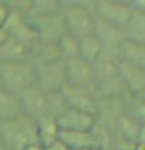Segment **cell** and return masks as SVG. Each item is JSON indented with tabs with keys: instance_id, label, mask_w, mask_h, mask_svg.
<instances>
[{
	"instance_id": "cell-1",
	"label": "cell",
	"mask_w": 145,
	"mask_h": 150,
	"mask_svg": "<svg viewBox=\"0 0 145 150\" xmlns=\"http://www.w3.org/2000/svg\"><path fill=\"white\" fill-rule=\"evenodd\" d=\"M36 142V121L24 114L17 119L0 122V145L7 150H24V147Z\"/></svg>"
},
{
	"instance_id": "cell-2",
	"label": "cell",
	"mask_w": 145,
	"mask_h": 150,
	"mask_svg": "<svg viewBox=\"0 0 145 150\" xmlns=\"http://www.w3.org/2000/svg\"><path fill=\"white\" fill-rule=\"evenodd\" d=\"M0 85L7 91L16 95L36 85L35 64L31 60H16V62H0Z\"/></svg>"
},
{
	"instance_id": "cell-3",
	"label": "cell",
	"mask_w": 145,
	"mask_h": 150,
	"mask_svg": "<svg viewBox=\"0 0 145 150\" xmlns=\"http://www.w3.org/2000/svg\"><path fill=\"white\" fill-rule=\"evenodd\" d=\"M62 21L66 26V33H69L74 38H83L87 35H92L95 30L97 17L90 7L83 5H66L60 9Z\"/></svg>"
},
{
	"instance_id": "cell-4",
	"label": "cell",
	"mask_w": 145,
	"mask_h": 150,
	"mask_svg": "<svg viewBox=\"0 0 145 150\" xmlns=\"http://www.w3.org/2000/svg\"><path fill=\"white\" fill-rule=\"evenodd\" d=\"M64 67H66V78L68 85L85 88V90L95 93L97 86V76H95V67L92 62L81 59L80 55L64 59ZM97 97V95H95Z\"/></svg>"
},
{
	"instance_id": "cell-5",
	"label": "cell",
	"mask_w": 145,
	"mask_h": 150,
	"mask_svg": "<svg viewBox=\"0 0 145 150\" xmlns=\"http://www.w3.org/2000/svg\"><path fill=\"white\" fill-rule=\"evenodd\" d=\"M48 97H50L48 91L42 90L38 85H33V86H29L28 90L19 93L23 114L33 121H40L43 117H52L50 116Z\"/></svg>"
},
{
	"instance_id": "cell-6",
	"label": "cell",
	"mask_w": 145,
	"mask_h": 150,
	"mask_svg": "<svg viewBox=\"0 0 145 150\" xmlns=\"http://www.w3.org/2000/svg\"><path fill=\"white\" fill-rule=\"evenodd\" d=\"M29 21H31L33 30L36 33V38L42 40V42H54V43H57L60 40V36L66 35V26H64L60 11L59 12H50V14L29 16Z\"/></svg>"
},
{
	"instance_id": "cell-7",
	"label": "cell",
	"mask_w": 145,
	"mask_h": 150,
	"mask_svg": "<svg viewBox=\"0 0 145 150\" xmlns=\"http://www.w3.org/2000/svg\"><path fill=\"white\" fill-rule=\"evenodd\" d=\"M36 73V85L45 91H60L68 85L64 59L50 64H38L35 66Z\"/></svg>"
},
{
	"instance_id": "cell-8",
	"label": "cell",
	"mask_w": 145,
	"mask_h": 150,
	"mask_svg": "<svg viewBox=\"0 0 145 150\" xmlns=\"http://www.w3.org/2000/svg\"><path fill=\"white\" fill-rule=\"evenodd\" d=\"M2 28L7 33V36L19 40L26 47H31L38 40L36 33L33 30V24L29 21V16L24 14V12H19V11H14V9H11V12H9Z\"/></svg>"
},
{
	"instance_id": "cell-9",
	"label": "cell",
	"mask_w": 145,
	"mask_h": 150,
	"mask_svg": "<svg viewBox=\"0 0 145 150\" xmlns=\"http://www.w3.org/2000/svg\"><path fill=\"white\" fill-rule=\"evenodd\" d=\"M92 11L99 21L111 23V24H116L121 28L124 26L126 19L131 14V9L128 4H121V2H114V0H95Z\"/></svg>"
},
{
	"instance_id": "cell-10",
	"label": "cell",
	"mask_w": 145,
	"mask_h": 150,
	"mask_svg": "<svg viewBox=\"0 0 145 150\" xmlns=\"http://www.w3.org/2000/svg\"><path fill=\"white\" fill-rule=\"evenodd\" d=\"M60 95L64 98L66 105L69 109H76V110H83L88 114H97V97L95 93L85 90V88H78V86H72V85H66Z\"/></svg>"
},
{
	"instance_id": "cell-11",
	"label": "cell",
	"mask_w": 145,
	"mask_h": 150,
	"mask_svg": "<svg viewBox=\"0 0 145 150\" xmlns=\"http://www.w3.org/2000/svg\"><path fill=\"white\" fill-rule=\"evenodd\" d=\"M117 76L126 90V95L145 97V67L119 62L117 64Z\"/></svg>"
},
{
	"instance_id": "cell-12",
	"label": "cell",
	"mask_w": 145,
	"mask_h": 150,
	"mask_svg": "<svg viewBox=\"0 0 145 150\" xmlns=\"http://www.w3.org/2000/svg\"><path fill=\"white\" fill-rule=\"evenodd\" d=\"M59 131H90L95 124V116L76 109H66L55 117Z\"/></svg>"
},
{
	"instance_id": "cell-13",
	"label": "cell",
	"mask_w": 145,
	"mask_h": 150,
	"mask_svg": "<svg viewBox=\"0 0 145 150\" xmlns=\"http://www.w3.org/2000/svg\"><path fill=\"white\" fill-rule=\"evenodd\" d=\"M29 60L38 66V64H50V62H57L62 60L59 45L54 42H42L36 40L33 45L29 47Z\"/></svg>"
},
{
	"instance_id": "cell-14",
	"label": "cell",
	"mask_w": 145,
	"mask_h": 150,
	"mask_svg": "<svg viewBox=\"0 0 145 150\" xmlns=\"http://www.w3.org/2000/svg\"><path fill=\"white\" fill-rule=\"evenodd\" d=\"M93 35L97 36V40L100 42L102 47H114V48H117L126 40L124 38V31H123L121 26L111 24V23H104V21H99V19L95 23Z\"/></svg>"
},
{
	"instance_id": "cell-15",
	"label": "cell",
	"mask_w": 145,
	"mask_h": 150,
	"mask_svg": "<svg viewBox=\"0 0 145 150\" xmlns=\"http://www.w3.org/2000/svg\"><path fill=\"white\" fill-rule=\"evenodd\" d=\"M117 55H119V62L145 67V43L124 40L117 47Z\"/></svg>"
},
{
	"instance_id": "cell-16",
	"label": "cell",
	"mask_w": 145,
	"mask_h": 150,
	"mask_svg": "<svg viewBox=\"0 0 145 150\" xmlns=\"http://www.w3.org/2000/svg\"><path fill=\"white\" fill-rule=\"evenodd\" d=\"M19 116H23L19 95L0 88V122L17 119Z\"/></svg>"
},
{
	"instance_id": "cell-17",
	"label": "cell",
	"mask_w": 145,
	"mask_h": 150,
	"mask_svg": "<svg viewBox=\"0 0 145 150\" xmlns=\"http://www.w3.org/2000/svg\"><path fill=\"white\" fill-rule=\"evenodd\" d=\"M16 60H29V47L16 38L7 36L5 42L0 45V62H16Z\"/></svg>"
},
{
	"instance_id": "cell-18",
	"label": "cell",
	"mask_w": 145,
	"mask_h": 150,
	"mask_svg": "<svg viewBox=\"0 0 145 150\" xmlns=\"http://www.w3.org/2000/svg\"><path fill=\"white\" fill-rule=\"evenodd\" d=\"M124 38L136 42V43H145V12L131 11L130 17L126 19L124 26Z\"/></svg>"
},
{
	"instance_id": "cell-19",
	"label": "cell",
	"mask_w": 145,
	"mask_h": 150,
	"mask_svg": "<svg viewBox=\"0 0 145 150\" xmlns=\"http://www.w3.org/2000/svg\"><path fill=\"white\" fill-rule=\"evenodd\" d=\"M57 138L68 147V150H80V149L95 147L93 136H92L90 131H59Z\"/></svg>"
},
{
	"instance_id": "cell-20",
	"label": "cell",
	"mask_w": 145,
	"mask_h": 150,
	"mask_svg": "<svg viewBox=\"0 0 145 150\" xmlns=\"http://www.w3.org/2000/svg\"><path fill=\"white\" fill-rule=\"evenodd\" d=\"M123 114L138 122H145V97L124 95L123 97Z\"/></svg>"
},
{
	"instance_id": "cell-21",
	"label": "cell",
	"mask_w": 145,
	"mask_h": 150,
	"mask_svg": "<svg viewBox=\"0 0 145 150\" xmlns=\"http://www.w3.org/2000/svg\"><path fill=\"white\" fill-rule=\"evenodd\" d=\"M100 48H102L100 42L97 40V36H95L93 33L78 40V55H80L81 59L92 62V64L97 60L99 54H100Z\"/></svg>"
},
{
	"instance_id": "cell-22",
	"label": "cell",
	"mask_w": 145,
	"mask_h": 150,
	"mask_svg": "<svg viewBox=\"0 0 145 150\" xmlns=\"http://www.w3.org/2000/svg\"><path fill=\"white\" fill-rule=\"evenodd\" d=\"M57 136H59V128L54 117H43V119L36 121V140L43 147L55 142Z\"/></svg>"
},
{
	"instance_id": "cell-23",
	"label": "cell",
	"mask_w": 145,
	"mask_h": 150,
	"mask_svg": "<svg viewBox=\"0 0 145 150\" xmlns=\"http://www.w3.org/2000/svg\"><path fill=\"white\" fill-rule=\"evenodd\" d=\"M60 9H62L60 0H31L28 14H50V12H59Z\"/></svg>"
},
{
	"instance_id": "cell-24",
	"label": "cell",
	"mask_w": 145,
	"mask_h": 150,
	"mask_svg": "<svg viewBox=\"0 0 145 150\" xmlns=\"http://www.w3.org/2000/svg\"><path fill=\"white\" fill-rule=\"evenodd\" d=\"M57 45H59L62 59H69V57H76L78 55V38L71 36L69 33H66L64 36H60Z\"/></svg>"
},
{
	"instance_id": "cell-25",
	"label": "cell",
	"mask_w": 145,
	"mask_h": 150,
	"mask_svg": "<svg viewBox=\"0 0 145 150\" xmlns=\"http://www.w3.org/2000/svg\"><path fill=\"white\" fill-rule=\"evenodd\" d=\"M5 4L11 9L19 11V12H24V14H28L29 7H31V0H5Z\"/></svg>"
},
{
	"instance_id": "cell-26",
	"label": "cell",
	"mask_w": 145,
	"mask_h": 150,
	"mask_svg": "<svg viewBox=\"0 0 145 150\" xmlns=\"http://www.w3.org/2000/svg\"><path fill=\"white\" fill-rule=\"evenodd\" d=\"M93 2L95 0H60V5L66 7V5H83V7H93Z\"/></svg>"
},
{
	"instance_id": "cell-27",
	"label": "cell",
	"mask_w": 145,
	"mask_h": 150,
	"mask_svg": "<svg viewBox=\"0 0 145 150\" xmlns=\"http://www.w3.org/2000/svg\"><path fill=\"white\" fill-rule=\"evenodd\" d=\"M9 12H11V7L5 2H0V26H4V23H5Z\"/></svg>"
},
{
	"instance_id": "cell-28",
	"label": "cell",
	"mask_w": 145,
	"mask_h": 150,
	"mask_svg": "<svg viewBox=\"0 0 145 150\" xmlns=\"http://www.w3.org/2000/svg\"><path fill=\"white\" fill-rule=\"evenodd\" d=\"M131 11H138V12H145V0H131L130 4Z\"/></svg>"
},
{
	"instance_id": "cell-29",
	"label": "cell",
	"mask_w": 145,
	"mask_h": 150,
	"mask_svg": "<svg viewBox=\"0 0 145 150\" xmlns=\"http://www.w3.org/2000/svg\"><path fill=\"white\" fill-rule=\"evenodd\" d=\"M45 150H68V147L60 142V140H55V142H52V143H48V145H45Z\"/></svg>"
},
{
	"instance_id": "cell-30",
	"label": "cell",
	"mask_w": 145,
	"mask_h": 150,
	"mask_svg": "<svg viewBox=\"0 0 145 150\" xmlns=\"http://www.w3.org/2000/svg\"><path fill=\"white\" fill-rule=\"evenodd\" d=\"M24 150H45V147L36 140V142H31V143H28L26 147H24Z\"/></svg>"
},
{
	"instance_id": "cell-31",
	"label": "cell",
	"mask_w": 145,
	"mask_h": 150,
	"mask_svg": "<svg viewBox=\"0 0 145 150\" xmlns=\"http://www.w3.org/2000/svg\"><path fill=\"white\" fill-rule=\"evenodd\" d=\"M5 38H7V33H5V31H4V28L0 26V45L5 42Z\"/></svg>"
},
{
	"instance_id": "cell-32",
	"label": "cell",
	"mask_w": 145,
	"mask_h": 150,
	"mask_svg": "<svg viewBox=\"0 0 145 150\" xmlns=\"http://www.w3.org/2000/svg\"><path fill=\"white\" fill-rule=\"evenodd\" d=\"M114 2H121V4H130L131 0H114Z\"/></svg>"
},
{
	"instance_id": "cell-33",
	"label": "cell",
	"mask_w": 145,
	"mask_h": 150,
	"mask_svg": "<svg viewBox=\"0 0 145 150\" xmlns=\"http://www.w3.org/2000/svg\"><path fill=\"white\" fill-rule=\"evenodd\" d=\"M80 150H99V149H95V147H90V149H80Z\"/></svg>"
},
{
	"instance_id": "cell-34",
	"label": "cell",
	"mask_w": 145,
	"mask_h": 150,
	"mask_svg": "<svg viewBox=\"0 0 145 150\" xmlns=\"http://www.w3.org/2000/svg\"><path fill=\"white\" fill-rule=\"evenodd\" d=\"M0 2H5V0H0Z\"/></svg>"
},
{
	"instance_id": "cell-35",
	"label": "cell",
	"mask_w": 145,
	"mask_h": 150,
	"mask_svg": "<svg viewBox=\"0 0 145 150\" xmlns=\"http://www.w3.org/2000/svg\"><path fill=\"white\" fill-rule=\"evenodd\" d=\"M0 88H2V85H0Z\"/></svg>"
}]
</instances>
